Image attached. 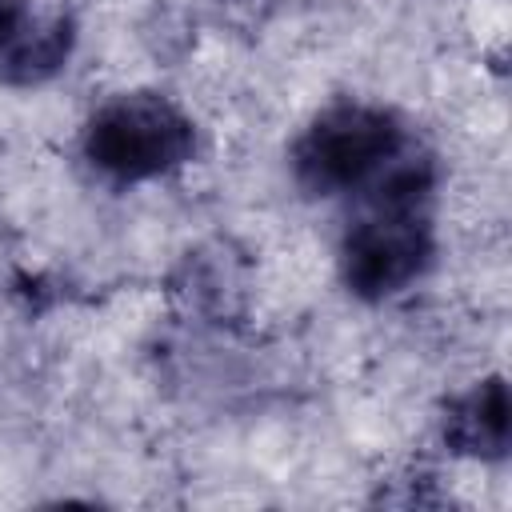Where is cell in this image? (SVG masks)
<instances>
[{"instance_id": "cell-2", "label": "cell", "mask_w": 512, "mask_h": 512, "mask_svg": "<svg viewBox=\"0 0 512 512\" xmlns=\"http://www.w3.org/2000/svg\"><path fill=\"white\" fill-rule=\"evenodd\" d=\"M400 148L404 132L392 112L376 104H332L300 132L292 172L312 196H336L364 188Z\"/></svg>"}, {"instance_id": "cell-3", "label": "cell", "mask_w": 512, "mask_h": 512, "mask_svg": "<svg viewBox=\"0 0 512 512\" xmlns=\"http://www.w3.org/2000/svg\"><path fill=\"white\" fill-rule=\"evenodd\" d=\"M428 200L368 196V212L352 224L340 248L344 284L364 300H388L404 292L432 260Z\"/></svg>"}, {"instance_id": "cell-4", "label": "cell", "mask_w": 512, "mask_h": 512, "mask_svg": "<svg viewBox=\"0 0 512 512\" xmlns=\"http://www.w3.org/2000/svg\"><path fill=\"white\" fill-rule=\"evenodd\" d=\"M72 44H76V20L64 4H52L40 12L28 8L20 32L0 52V80L16 88L44 84L68 64Z\"/></svg>"}, {"instance_id": "cell-6", "label": "cell", "mask_w": 512, "mask_h": 512, "mask_svg": "<svg viewBox=\"0 0 512 512\" xmlns=\"http://www.w3.org/2000/svg\"><path fill=\"white\" fill-rule=\"evenodd\" d=\"M24 16H28V4H24V0H0V52H4V44L20 32Z\"/></svg>"}, {"instance_id": "cell-5", "label": "cell", "mask_w": 512, "mask_h": 512, "mask_svg": "<svg viewBox=\"0 0 512 512\" xmlns=\"http://www.w3.org/2000/svg\"><path fill=\"white\" fill-rule=\"evenodd\" d=\"M508 420V384L504 376H488L444 408V440L460 456L500 460L508 452Z\"/></svg>"}, {"instance_id": "cell-1", "label": "cell", "mask_w": 512, "mask_h": 512, "mask_svg": "<svg viewBox=\"0 0 512 512\" xmlns=\"http://www.w3.org/2000/svg\"><path fill=\"white\" fill-rule=\"evenodd\" d=\"M192 120L156 92H124L100 104L84 128V156L96 172L140 184L176 172L192 160Z\"/></svg>"}]
</instances>
